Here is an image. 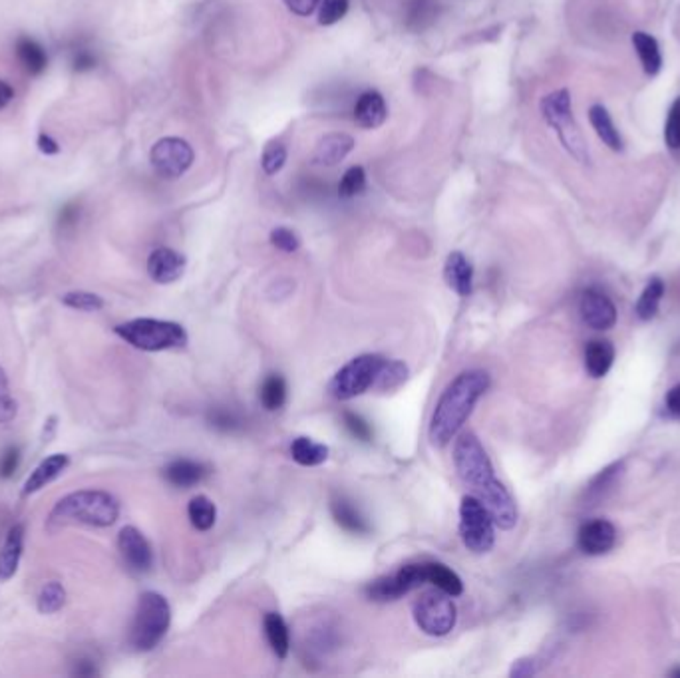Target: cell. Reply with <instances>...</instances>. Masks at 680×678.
<instances>
[{
	"mask_svg": "<svg viewBox=\"0 0 680 678\" xmlns=\"http://www.w3.org/2000/svg\"><path fill=\"white\" fill-rule=\"evenodd\" d=\"M453 465L460 479L472 487V495L480 500L491 519L499 527H509L517 521V505L507 487L501 484L493 471L488 452L472 432H464L453 444Z\"/></svg>",
	"mask_w": 680,
	"mask_h": 678,
	"instance_id": "6da1fadb",
	"label": "cell"
},
{
	"mask_svg": "<svg viewBox=\"0 0 680 678\" xmlns=\"http://www.w3.org/2000/svg\"><path fill=\"white\" fill-rule=\"evenodd\" d=\"M488 388L490 374L483 370H466L448 384L436 402L430 420V440L434 446H448L460 434Z\"/></svg>",
	"mask_w": 680,
	"mask_h": 678,
	"instance_id": "7a4b0ae2",
	"label": "cell"
},
{
	"mask_svg": "<svg viewBox=\"0 0 680 678\" xmlns=\"http://www.w3.org/2000/svg\"><path fill=\"white\" fill-rule=\"evenodd\" d=\"M120 516L116 497L102 489H80L64 495L48 516V529L56 531L70 526L110 527Z\"/></svg>",
	"mask_w": 680,
	"mask_h": 678,
	"instance_id": "3957f363",
	"label": "cell"
},
{
	"mask_svg": "<svg viewBox=\"0 0 680 678\" xmlns=\"http://www.w3.org/2000/svg\"><path fill=\"white\" fill-rule=\"evenodd\" d=\"M116 334L128 345L145 353H161L188 345V332L182 324L158 318H134V321L118 324Z\"/></svg>",
	"mask_w": 680,
	"mask_h": 678,
	"instance_id": "277c9868",
	"label": "cell"
},
{
	"mask_svg": "<svg viewBox=\"0 0 680 678\" xmlns=\"http://www.w3.org/2000/svg\"><path fill=\"white\" fill-rule=\"evenodd\" d=\"M169 623H172V609L169 603L156 591H145L137 601L132 633L129 641L135 651H151L164 639Z\"/></svg>",
	"mask_w": 680,
	"mask_h": 678,
	"instance_id": "5b68a950",
	"label": "cell"
},
{
	"mask_svg": "<svg viewBox=\"0 0 680 678\" xmlns=\"http://www.w3.org/2000/svg\"><path fill=\"white\" fill-rule=\"evenodd\" d=\"M541 116H544L547 124L555 129L561 145L571 153V158H575L581 163L589 161L587 144L583 140V134L579 132V128L575 124V118H573L569 90L563 88L547 94L544 100H541Z\"/></svg>",
	"mask_w": 680,
	"mask_h": 678,
	"instance_id": "8992f818",
	"label": "cell"
},
{
	"mask_svg": "<svg viewBox=\"0 0 680 678\" xmlns=\"http://www.w3.org/2000/svg\"><path fill=\"white\" fill-rule=\"evenodd\" d=\"M386 358L378 355H360L340 369L330 380V394L336 400H352L375 388Z\"/></svg>",
	"mask_w": 680,
	"mask_h": 678,
	"instance_id": "52a82bcc",
	"label": "cell"
},
{
	"mask_svg": "<svg viewBox=\"0 0 680 678\" xmlns=\"http://www.w3.org/2000/svg\"><path fill=\"white\" fill-rule=\"evenodd\" d=\"M496 524L475 495H466L460 503V537L469 551L488 553L496 543Z\"/></svg>",
	"mask_w": 680,
	"mask_h": 678,
	"instance_id": "ba28073f",
	"label": "cell"
},
{
	"mask_svg": "<svg viewBox=\"0 0 680 678\" xmlns=\"http://www.w3.org/2000/svg\"><path fill=\"white\" fill-rule=\"evenodd\" d=\"M412 615L418 628L430 636H446L458 623V609L448 593L440 589L420 595Z\"/></svg>",
	"mask_w": 680,
	"mask_h": 678,
	"instance_id": "9c48e42d",
	"label": "cell"
},
{
	"mask_svg": "<svg viewBox=\"0 0 680 678\" xmlns=\"http://www.w3.org/2000/svg\"><path fill=\"white\" fill-rule=\"evenodd\" d=\"M196 153L182 137H161L150 152L151 168L161 179H180L193 166Z\"/></svg>",
	"mask_w": 680,
	"mask_h": 678,
	"instance_id": "30bf717a",
	"label": "cell"
},
{
	"mask_svg": "<svg viewBox=\"0 0 680 678\" xmlns=\"http://www.w3.org/2000/svg\"><path fill=\"white\" fill-rule=\"evenodd\" d=\"M581 318L589 329L609 331L617 323V308L613 300L599 289H587L579 302Z\"/></svg>",
	"mask_w": 680,
	"mask_h": 678,
	"instance_id": "8fae6325",
	"label": "cell"
},
{
	"mask_svg": "<svg viewBox=\"0 0 680 678\" xmlns=\"http://www.w3.org/2000/svg\"><path fill=\"white\" fill-rule=\"evenodd\" d=\"M118 547L124 561L137 573H145L151 569L153 553L148 539L134 526H126L118 535Z\"/></svg>",
	"mask_w": 680,
	"mask_h": 678,
	"instance_id": "7c38bea8",
	"label": "cell"
},
{
	"mask_svg": "<svg viewBox=\"0 0 680 678\" xmlns=\"http://www.w3.org/2000/svg\"><path fill=\"white\" fill-rule=\"evenodd\" d=\"M617 543V529L607 519H593L583 524L577 534V545L585 555H605Z\"/></svg>",
	"mask_w": 680,
	"mask_h": 678,
	"instance_id": "4fadbf2b",
	"label": "cell"
},
{
	"mask_svg": "<svg viewBox=\"0 0 680 678\" xmlns=\"http://www.w3.org/2000/svg\"><path fill=\"white\" fill-rule=\"evenodd\" d=\"M185 265H188V259H185L182 253L169 247H159L151 251L148 259V273L156 283L169 284L182 279L185 273Z\"/></svg>",
	"mask_w": 680,
	"mask_h": 678,
	"instance_id": "5bb4252c",
	"label": "cell"
},
{
	"mask_svg": "<svg viewBox=\"0 0 680 678\" xmlns=\"http://www.w3.org/2000/svg\"><path fill=\"white\" fill-rule=\"evenodd\" d=\"M444 279L448 287L460 297H469L474 291V265L464 253L453 251L444 265Z\"/></svg>",
	"mask_w": 680,
	"mask_h": 678,
	"instance_id": "9a60e30c",
	"label": "cell"
},
{
	"mask_svg": "<svg viewBox=\"0 0 680 678\" xmlns=\"http://www.w3.org/2000/svg\"><path fill=\"white\" fill-rule=\"evenodd\" d=\"M388 120L386 102L380 92L368 90L354 104V121L362 129H378Z\"/></svg>",
	"mask_w": 680,
	"mask_h": 678,
	"instance_id": "2e32d148",
	"label": "cell"
},
{
	"mask_svg": "<svg viewBox=\"0 0 680 678\" xmlns=\"http://www.w3.org/2000/svg\"><path fill=\"white\" fill-rule=\"evenodd\" d=\"M354 150V137L344 132H333L322 136L314 148V161L321 166L335 168L343 161L348 153Z\"/></svg>",
	"mask_w": 680,
	"mask_h": 678,
	"instance_id": "e0dca14e",
	"label": "cell"
},
{
	"mask_svg": "<svg viewBox=\"0 0 680 678\" xmlns=\"http://www.w3.org/2000/svg\"><path fill=\"white\" fill-rule=\"evenodd\" d=\"M70 464V457L66 454H52L48 456L46 460L40 462L36 465V470L30 473L27 484H24V489L22 494L24 495H30V494H36L38 489L46 487L48 484H52V481L62 476L64 470L68 468Z\"/></svg>",
	"mask_w": 680,
	"mask_h": 678,
	"instance_id": "ac0fdd59",
	"label": "cell"
},
{
	"mask_svg": "<svg viewBox=\"0 0 680 678\" xmlns=\"http://www.w3.org/2000/svg\"><path fill=\"white\" fill-rule=\"evenodd\" d=\"M22 543H24V526L16 524L8 531L3 547H0V579L8 581L14 577L16 569L22 557Z\"/></svg>",
	"mask_w": 680,
	"mask_h": 678,
	"instance_id": "d6986e66",
	"label": "cell"
},
{
	"mask_svg": "<svg viewBox=\"0 0 680 678\" xmlns=\"http://www.w3.org/2000/svg\"><path fill=\"white\" fill-rule=\"evenodd\" d=\"M330 511H333V518L336 521V526L348 531V534L364 535L370 531L368 521L364 519L359 508H356L351 500H346L344 495H336L335 500L330 502Z\"/></svg>",
	"mask_w": 680,
	"mask_h": 678,
	"instance_id": "ffe728a7",
	"label": "cell"
},
{
	"mask_svg": "<svg viewBox=\"0 0 680 678\" xmlns=\"http://www.w3.org/2000/svg\"><path fill=\"white\" fill-rule=\"evenodd\" d=\"M614 362V347L609 340L595 339L585 348V370L591 378H603Z\"/></svg>",
	"mask_w": 680,
	"mask_h": 678,
	"instance_id": "44dd1931",
	"label": "cell"
},
{
	"mask_svg": "<svg viewBox=\"0 0 680 678\" xmlns=\"http://www.w3.org/2000/svg\"><path fill=\"white\" fill-rule=\"evenodd\" d=\"M589 121H591V126H593L597 137L607 145V148L613 150V152L622 150V145L625 144H622V137L619 134V129H617V126H614L611 113L607 112L605 105H601V104L591 105Z\"/></svg>",
	"mask_w": 680,
	"mask_h": 678,
	"instance_id": "7402d4cb",
	"label": "cell"
},
{
	"mask_svg": "<svg viewBox=\"0 0 680 678\" xmlns=\"http://www.w3.org/2000/svg\"><path fill=\"white\" fill-rule=\"evenodd\" d=\"M14 52L16 58L22 64V68L28 72L30 76H38L42 74L48 66V56L42 44L36 43L35 38L30 36H19L14 44Z\"/></svg>",
	"mask_w": 680,
	"mask_h": 678,
	"instance_id": "603a6c76",
	"label": "cell"
},
{
	"mask_svg": "<svg viewBox=\"0 0 680 678\" xmlns=\"http://www.w3.org/2000/svg\"><path fill=\"white\" fill-rule=\"evenodd\" d=\"M164 476L175 487H191L207 476V468L201 462L175 460L167 465Z\"/></svg>",
	"mask_w": 680,
	"mask_h": 678,
	"instance_id": "cb8c5ba5",
	"label": "cell"
},
{
	"mask_svg": "<svg viewBox=\"0 0 680 678\" xmlns=\"http://www.w3.org/2000/svg\"><path fill=\"white\" fill-rule=\"evenodd\" d=\"M630 40H633L638 60L643 64V70L649 76H657L662 68V54L657 38L646 35V32H635Z\"/></svg>",
	"mask_w": 680,
	"mask_h": 678,
	"instance_id": "d4e9b609",
	"label": "cell"
},
{
	"mask_svg": "<svg viewBox=\"0 0 680 678\" xmlns=\"http://www.w3.org/2000/svg\"><path fill=\"white\" fill-rule=\"evenodd\" d=\"M426 583H432L436 589L448 593L450 597H460L464 593L460 575L444 563H426Z\"/></svg>",
	"mask_w": 680,
	"mask_h": 678,
	"instance_id": "484cf974",
	"label": "cell"
},
{
	"mask_svg": "<svg viewBox=\"0 0 680 678\" xmlns=\"http://www.w3.org/2000/svg\"><path fill=\"white\" fill-rule=\"evenodd\" d=\"M265 635L271 644V651L279 659H285L290 649V635L289 627L279 612H267L265 615Z\"/></svg>",
	"mask_w": 680,
	"mask_h": 678,
	"instance_id": "4316f807",
	"label": "cell"
},
{
	"mask_svg": "<svg viewBox=\"0 0 680 678\" xmlns=\"http://www.w3.org/2000/svg\"><path fill=\"white\" fill-rule=\"evenodd\" d=\"M290 456L298 465H305V468H313V465H321L327 462L328 457V448L325 444L314 442V440L301 436L293 440L290 444Z\"/></svg>",
	"mask_w": 680,
	"mask_h": 678,
	"instance_id": "83f0119b",
	"label": "cell"
},
{
	"mask_svg": "<svg viewBox=\"0 0 680 678\" xmlns=\"http://www.w3.org/2000/svg\"><path fill=\"white\" fill-rule=\"evenodd\" d=\"M662 295H665V283H662L659 277H654V279L646 283L641 297L637 300V307H635L637 316L641 318V321H651V318L657 316Z\"/></svg>",
	"mask_w": 680,
	"mask_h": 678,
	"instance_id": "f1b7e54d",
	"label": "cell"
},
{
	"mask_svg": "<svg viewBox=\"0 0 680 678\" xmlns=\"http://www.w3.org/2000/svg\"><path fill=\"white\" fill-rule=\"evenodd\" d=\"M188 516L197 531H209L215 526L217 508L207 495H196L188 505Z\"/></svg>",
	"mask_w": 680,
	"mask_h": 678,
	"instance_id": "f546056e",
	"label": "cell"
},
{
	"mask_svg": "<svg viewBox=\"0 0 680 678\" xmlns=\"http://www.w3.org/2000/svg\"><path fill=\"white\" fill-rule=\"evenodd\" d=\"M261 402L267 410H279L287 402V382L281 374H271L267 377L261 386Z\"/></svg>",
	"mask_w": 680,
	"mask_h": 678,
	"instance_id": "4dcf8cb0",
	"label": "cell"
},
{
	"mask_svg": "<svg viewBox=\"0 0 680 678\" xmlns=\"http://www.w3.org/2000/svg\"><path fill=\"white\" fill-rule=\"evenodd\" d=\"M408 378V366L400 361H386L382 370L375 382V388L380 392H392L400 388Z\"/></svg>",
	"mask_w": 680,
	"mask_h": 678,
	"instance_id": "1f68e13d",
	"label": "cell"
},
{
	"mask_svg": "<svg viewBox=\"0 0 680 678\" xmlns=\"http://www.w3.org/2000/svg\"><path fill=\"white\" fill-rule=\"evenodd\" d=\"M64 603H66V591L58 581L46 583L38 595V611L42 615H54L64 607Z\"/></svg>",
	"mask_w": 680,
	"mask_h": 678,
	"instance_id": "d6a6232c",
	"label": "cell"
},
{
	"mask_svg": "<svg viewBox=\"0 0 680 678\" xmlns=\"http://www.w3.org/2000/svg\"><path fill=\"white\" fill-rule=\"evenodd\" d=\"M622 465H625V462H614L611 465H607L605 470L599 471L587 489L589 497H595V500H599V497L605 495L607 492H609V489H613V486L617 484V479L621 478Z\"/></svg>",
	"mask_w": 680,
	"mask_h": 678,
	"instance_id": "836d02e7",
	"label": "cell"
},
{
	"mask_svg": "<svg viewBox=\"0 0 680 678\" xmlns=\"http://www.w3.org/2000/svg\"><path fill=\"white\" fill-rule=\"evenodd\" d=\"M367 190V171L362 166H352L344 171L338 183V195L343 199H351Z\"/></svg>",
	"mask_w": 680,
	"mask_h": 678,
	"instance_id": "e575fe53",
	"label": "cell"
},
{
	"mask_svg": "<svg viewBox=\"0 0 680 678\" xmlns=\"http://www.w3.org/2000/svg\"><path fill=\"white\" fill-rule=\"evenodd\" d=\"M287 161V148L281 142H269L261 155V166L267 175L279 174Z\"/></svg>",
	"mask_w": 680,
	"mask_h": 678,
	"instance_id": "d590c367",
	"label": "cell"
},
{
	"mask_svg": "<svg viewBox=\"0 0 680 678\" xmlns=\"http://www.w3.org/2000/svg\"><path fill=\"white\" fill-rule=\"evenodd\" d=\"M62 302L70 308L76 310H84V313H96V310L104 308V300L102 297L94 295V292H86V291H74V292H66L62 297Z\"/></svg>",
	"mask_w": 680,
	"mask_h": 678,
	"instance_id": "8d00e7d4",
	"label": "cell"
},
{
	"mask_svg": "<svg viewBox=\"0 0 680 678\" xmlns=\"http://www.w3.org/2000/svg\"><path fill=\"white\" fill-rule=\"evenodd\" d=\"M348 6H351V0H322L319 11V24H322V27H333V24L344 19Z\"/></svg>",
	"mask_w": 680,
	"mask_h": 678,
	"instance_id": "74e56055",
	"label": "cell"
},
{
	"mask_svg": "<svg viewBox=\"0 0 680 678\" xmlns=\"http://www.w3.org/2000/svg\"><path fill=\"white\" fill-rule=\"evenodd\" d=\"M665 144L668 145V150H680V96L668 110V118L665 121Z\"/></svg>",
	"mask_w": 680,
	"mask_h": 678,
	"instance_id": "f35d334b",
	"label": "cell"
},
{
	"mask_svg": "<svg viewBox=\"0 0 680 678\" xmlns=\"http://www.w3.org/2000/svg\"><path fill=\"white\" fill-rule=\"evenodd\" d=\"M343 420H344V428L351 432V436L356 438V440H360V442H370L372 436H375V432H372L370 424L364 420L360 414L344 412Z\"/></svg>",
	"mask_w": 680,
	"mask_h": 678,
	"instance_id": "ab89813d",
	"label": "cell"
},
{
	"mask_svg": "<svg viewBox=\"0 0 680 678\" xmlns=\"http://www.w3.org/2000/svg\"><path fill=\"white\" fill-rule=\"evenodd\" d=\"M16 416V402L11 394V388H8V378L6 372L0 366V424L11 422Z\"/></svg>",
	"mask_w": 680,
	"mask_h": 678,
	"instance_id": "60d3db41",
	"label": "cell"
},
{
	"mask_svg": "<svg viewBox=\"0 0 680 678\" xmlns=\"http://www.w3.org/2000/svg\"><path fill=\"white\" fill-rule=\"evenodd\" d=\"M271 243L273 247H277L282 253H295L298 247H301V239H298V235L289 227L273 229Z\"/></svg>",
	"mask_w": 680,
	"mask_h": 678,
	"instance_id": "b9f144b4",
	"label": "cell"
},
{
	"mask_svg": "<svg viewBox=\"0 0 680 678\" xmlns=\"http://www.w3.org/2000/svg\"><path fill=\"white\" fill-rule=\"evenodd\" d=\"M19 465H20V450L19 448L16 446L6 448L3 456H0V478L3 479L12 478L14 471L19 470Z\"/></svg>",
	"mask_w": 680,
	"mask_h": 678,
	"instance_id": "7bdbcfd3",
	"label": "cell"
},
{
	"mask_svg": "<svg viewBox=\"0 0 680 678\" xmlns=\"http://www.w3.org/2000/svg\"><path fill=\"white\" fill-rule=\"evenodd\" d=\"M282 3L297 16H311L321 6L322 0H282Z\"/></svg>",
	"mask_w": 680,
	"mask_h": 678,
	"instance_id": "ee69618b",
	"label": "cell"
},
{
	"mask_svg": "<svg viewBox=\"0 0 680 678\" xmlns=\"http://www.w3.org/2000/svg\"><path fill=\"white\" fill-rule=\"evenodd\" d=\"M72 66H74L76 72H88L96 68V56L86 51V48H82V51H76L74 52V58H72Z\"/></svg>",
	"mask_w": 680,
	"mask_h": 678,
	"instance_id": "f6af8a7d",
	"label": "cell"
},
{
	"mask_svg": "<svg viewBox=\"0 0 680 678\" xmlns=\"http://www.w3.org/2000/svg\"><path fill=\"white\" fill-rule=\"evenodd\" d=\"M667 412L673 418H680V384L667 392Z\"/></svg>",
	"mask_w": 680,
	"mask_h": 678,
	"instance_id": "bcb514c9",
	"label": "cell"
},
{
	"mask_svg": "<svg viewBox=\"0 0 680 678\" xmlns=\"http://www.w3.org/2000/svg\"><path fill=\"white\" fill-rule=\"evenodd\" d=\"M78 215H80V209L78 206H74V203L64 206L60 211V227H72L78 222Z\"/></svg>",
	"mask_w": 680,
	"mask_h": 678,
	"instance_id": "7dc6e473",
	"label": "cell"
},
{
	"mask_svg": "<svg viewBox=\"0 0 680 678\" xmlns=\"http://www.w3.org/2000/svg\"><path fill=\"white\" fill-rule=\"evenodd\" d=\"M38 150L46 155H56V153H60V145L52 136L40 134L38 136Z\"/></svg>",
	"mask_w": 680,
	"mask_h": 678,
	"instance_id": "c3c4849f",
	"label": "cell"
},
{
	"mask_svg": "<svg viewBox=\"0 0 680 678\" xmlns=\"http://www.w3.org/2000/svg\"><path fill=\"white\" fill-rule=\"evenodd\" d=\"M536 674V666H533L531 659H520L512 668V676L522 678V676H531Z\"/></svg>",
	"mask_w": 680,
	"mask_h": 678,
	"instance_id": "681fc988",
	"label": "cell"
},
{
	"mask_svg": "<svg viewBox=\"0 0 680 678\" xmlns=\"http://www.w3.org/2000/svg\"><path fill=\"white\" fill-rule=\"evenodd\" d=\"M212 422H213V426H217V428H225V430H229V428H233V426H237V420H235V416L229 414V412H225V410L215 412V414L212 416Z\"/></svg>",
	"mask_w": 680,
	"mask_h": 678,
	"instance_id": "f907efd6",
	"label": "cell"
},
{
	"mask_svg": "<svg viewBox=\"0 0 680 678\" xmlns=\"http://www.w3.org/2000/svg\"><path fill=\"white\" fill-rule=\"evenodd\" d=\"M12 97H14V88L8 84V82L0 80V110L6 108V105L12 102Z\"/></svg>",
	"mask_w": 680,
	"mask_h": 678,
	"instance_id": "816d5d0a",
	"label": "cell"
},
{
	"mask_svg": "<svg viewBox=\"0 0 680 678\" xmlns=\"http://www.w3.org/2000/svg\"><path fill=\"white\" fill-rule=\"evenodd\" d=\"M74 673L78 676H94V674H98V671H96V666L90 663V660H82V663L76 666Z\"/></svg>",
	"mask_w": 680,
	"mask_h": 678,
	"instance_id": "f5cc1de1",
	"label": "cell"
},
{
	"mask_svg": "<svg viewBox=\"0 0 680 678\" xmlns=\"http://www.w3.org/2000/svg\"><path fill=\"white\" fill-rule=\"evenodd\" d=\"M673 676H680V668H676V671H673Z\"/></svg>",
	"mask_w": 680,
	"mask_h": 678,
	"instance_id": "db71d44e",
	"label": "cell"
}]
</instances>
